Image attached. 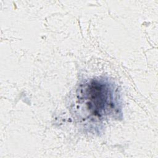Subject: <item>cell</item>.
<instances>
[{
	"instance_id": "cell-1",
	"label": "cell",
	"mask_w": 158,
	"mask_h": 158,
	"mask_svg": "<svg viewBox=\"0 0 158 158\" xmlns=\"http://www.w3.org/2000/svg\"><path fill=\"white\" fill-rule=\"evenodd\" d=\"M102 84L97 81H91L87 88L88 108L93 110L94 115L98 117L106 114V109H109L112 104L108 96L109 93L106 85Z\"/></svg>"
}]
</instances>
